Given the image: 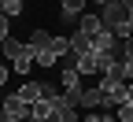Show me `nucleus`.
<instances>
[{
	"mask_svg": "<svg viewBox=\"0 0 133 122\" xmlns=\"http://www.w3.org/2000/svg\"><path fill=\"white\" fill-rule=\"evenodd\" d=\"M129 11L133 8H126L122 0H107L104 11H100V19H104V26L115 33V37H126L129 33Z\"/></svg>",
	"mask_w": 133,
	"mask_h": 122,
	"instance_id": "1",
	"label": "nucleus"
},
{
	"mask_svg": "<svg viewBox=\"0 0 133 122\" xmlns=\"http://www.w3.org/2000/svg\"><path fill=\"white\" fill-rule=\"evenodd\" d=\"M126 85L129 81H115L111 74L100 78L96 89H100V96H104V107H122V104H126Z\"/></svg>",
	"mask_w": 133,
	"mask_h": 122,
	"instance_id": "2",
	"label": "nucleus"
},
{
	"mask_svg": "<svg viewBox=\"0 0 133 122\" xmlns=\"http://www.w3.org/2000/svg\"><path fill=\"white\" fill-rule=\"evenodd\" d=\"M19 96H22L26 104H33V100H52L56 89H52L48 81H30V85H22V89H19Z\"/></svg>",
	"mask_w": 133,
	"mask_h": 122,
	"instance_id": "3",
	"label": "nucleus"
},
{
	"mask_svg": "<svg viewBox=\"0 0 133 122\" xmlns=\"http://www.w3.org/2000/svg\"><path fill=\"white\" fill-rule=\"evenodd\" d=\"M0 111H4L8 118H30V104H26L19 93H11V96L4 100V107H0Z\"/></svg>",
	"mask_w": 133,
	"mask_h": 122,
	"instance_id": "4",
	"label": "nucleus"
},
{
	"mask_svg": "<svg viewBox=\"0 0 133 122\" xmlns=\"http://www.w3.org/2000/svg\"><path fill=\"white\" fill-rule=\"evenodd\" d=\"M78 30L92 41L96 33H100V30H107V26H104V19H100V15H81V19H78Z\"/></svg>",
	"mask_w": 133,
	"mask_h": 122,
	"instance_id": "5",
	"label": "nucleus"
},
{
	"mask_svg": "<svg viewBox=\"0 0 133 122\" xmlns=\"http://www.w3.org/2000/svg\"><path fill=\"white\" fill-rule=\"evenodd\" d=\"M92 52H118V37H115L111 30H100L92 37Z\"/></svg>",
	"mask_w": 133,
	"mask_h": 122,
	"instance_id": "6",
	"label": "nucleus"
},
{
	"mask_svg": "<svg viewBox=\"0 0 133 122\" xmlns=\"http://www.w3.org/2000/svg\"><path fill=\"white\" fill-rule=\"evenodd\" d=\"M56 111H52V100H33L30 104V122H48Z\"/></svg>",
	"mask_w": 133,
	"mask_h": 122,
	"instance_id": "7",
	"label": "nucleus"
},
{
	"mask_svg": "<svg viewBox=\"0 0 133 122\" xmlns=\"http://www.w3.org/2000/svg\"><path fill=\"white\" fill-rule=\"evenodd\" d=\"M78 107H85V111H100V107H104V96H100V89H81Z\"/></svg>",
	"mask_w": 133,
	"mask_h": 122,
	"instance_id": "8",
	"label": "nucleus"
},
{
	"mask_svg": "<svg viewBox=\"0 0 133 122\" xmlns=\"http://www.w3.org/2000/svg\"><path fill=\"white\" fill-rule=\"evenodd\" d=\"M70 63H74V70H78V74H100V70H96V52H85V56H70Z\"/></svg>",
	"mask_w": 133,
	"mask_h": 122,
	"instance_id": "9",
	"label": "nucleus"
},
{
	"mask_svg": "<svg viewBox=\"0 0 133 122\" xmlns=\"http://www.w3.org/2000/svg\"><path fill=\"white\" fill-rule=\"evenodd\" d=\"M63 89H70V93L81 89V74L74 70V63H63Z\"/></svg>",
	"mask_w": 133,
	"mask_h": 122,
	"instance_id": "10",
	"label": "nucleus"
},
{
	"mask_svg": "<svg viewBox=\"0 0 133 122\" xmlns=\"http://www.w3.org/2000/svg\"><path fill=\"white\" fill-rule=\"evenodd\" d=\"M85 52H92V41L85 37V33H70V56H85Z\"/></svg>",
	"mask_w": 133,
	"mask_h": 122,
	"instance_id": "11",
	"label": "nucleus"
},
{
	"mask_svg": "<svg viewBox=\"0 0 133 122\" xmlns=\"http://www.w3.org/2000/svg\"><path fill=\"white\" fill-rule=\"evenodd\" d=\"M48 52H52L56 59L70 56V37H56V33H52V41H48Z\"/></svg>",
	"mask_w": 133,
	"mask_h": 122,
	"instance_id": "12",
	"label": "nucleus"
},
{
	"mask_svg": "<svg viewBox=\"0 0 133 122\" xmlns=\"http://www.w3.org/2000/svg\"><path fill=\"white\" fill-rule=\"evenodd\" d=\"M48 41H52V33H48V30H33V33H30V48H33V52H44Z\"/></svg>",
	"mask_w": 133,
	"mask_h": 122,
	"instance_id": "13",
	"label": "nucleus"
},
{
	"mask_svg": "<svg viewBox=\"0 0 133 122\" xmlns=\"http://www.w3.org/2000/svg\"><path fill=\"white\" fill-rule=\"evenodd\" d=\"M33 59H37V52H33V48L26 44V52H22V56H19V59H15L11 67H15V70H19V74H26V70H30V67H33Z\"/></svg>",
	"mask_w": 133,
	"mask_h": 122,
	"instance_id": "14",
	"label": "nucleus"
},
{
	"mask_svg": "<svg viewBox=\"0 0 133 122\" xmlns=\"http://www.w3.org/2000/svg\"><path fill=\"white\" fill-rule=\"evenodd\" d=\"M81 8H85V0H63V19H81L85 15Z\"/></svg>",
	"mask_w": 133,
	"mask_h": 122,
	"instance_id": "15",
	"label": "nucleus"
},
{
	"mask_svg": "<svg viewBox=\"0 0 133 122\" xmlns=\"http://www.w3.org/2000/svg\"><path fill=\"white\" fill-rule=\"evenodd\" d=\"M0 48H4V56H8L11 63H15V59H19V56H22V52H26V44H19V41H15V37H8V41H4V44H0Z\"/></svg>",
	"mask_w": 133,
	"mask_h": 122,
	"instance_id": "16",
	"label": "nucleus"
},
{
	"mask_svg": "<svg viewBox=\"0 0 133 122\" xmlns=\"http://www.w3.org/2000/svg\"><path fill=\"white\" fill-rule=\"evenodd\" d=\"M0 15H4V19L22 15V0H0Z\"/></svg>",
	"mask_w": 133,
	"mask_h": 122,
	"instance_id": "17",
	"label": "nucleus"
},
{
	"mask_svg": "<svg viewBox=\"0 0 133 122\" xmlns=\"http://www.w3.org/2000/svg\"><path fill=\"white\" fill-rule=\"evenodd\" d=\"M85 122H118V118L107 115V111H89V115H85Z\"/></svg>",
	"mask_w": 133,
	"mask_h": 122,
	"instance_id": "18",
	"label": "nucleus"
},
{
	"mask_svg": "<svg viewBox=\"0 0 133 122\" xmlns=\"http://www.w3.org/2000/svg\"><path fill=\"white\" fill-rule=\"evenodd\" d=\"M33 63H37V67H52V63H59V59H56L52 52L44 48V52H37V59H33Z\"/></svg>",
	"mask_w": 133,
	"mask_h": 122,
	"instance_id": "19",
	"label": "nucleus"
},
{
	"mask_svg": "<svg viewBox=\"0 0 133 122\" xmlns=\"http://www.w3.org/2000/svg\"><path fill=\"white\" fill-rule=\"evenodd\" d=\"M115 118H118V122H133V104H122V107H118V115H115Z\"/></svg>",
	"mask_w": 133,
	"mask_h": 122,
	"instance_id": "20",
	"label": "nucleus"
},
{
	"mask_svg": "<svg viewBox=\"0 0 133 122\" xmlns=\"http://www.w3.org/2000/svg\"><path fill=\"white\" fill-rule=\"evenodd\" d=\"M8 37H11V33H8V19H4V15H0V44H4Z\"/></svg>",
	"mask_w": 133,
	"mask_h": 122,
	"instance_id": "21",
	"label": "nucleus"
},
{
	"mask_svg": "<svg viewBox=\"0 0 133 122\" xmlns=\"http://www.w3.org/2000/svg\"><path fill=\"white\" fill-rule=\"evenodd\" d=\"M126 104H133V81L126 85Z\"/></svg>",
	"mask_w": 133,
	"mask_h": 122,
	"instance_id": "22",
	"label": "nucleus"
},
{
	"mask_svg": "<svg viewBox=\"0 0 133 122\" xmlns=\"http://www.w3.org/2000/svg\"><path fill=\"white\" fill-rule=\"evenodd\" d=\"M4 81H8V67L0 63V85H4Z\"/></svg>",
	"mask_w": 133,
	"mask_h": 122,
	"instance_id": "23",
	"label": "nucleus"
},
{
	"mask_svg": "<svg viewBox=\"0 0 133 122\" xmlns=\"http://www.w3.org/2000/svg\"><path fill=\"white\" fill-rule=\"evenodd\" d=\"M8 122H30V118H8Z\"/></svg>",
	"mask_w": 133,
	"mask_h": 122,
	"instance_id": "24",
	"label": "nucleus"
},
{
	"mask_svg": "<svg viewBox=\"0 0 133 122\" xmlns=\"http://www.w3.org/2000/svg\"><path fill=\"white\" fill-rule=\"evenodd\" d=\"M129 33H133V11H129Z\"/></svg>",
	"mask_w": 133,
	"mask_h": 122,
	"instance_id": "25",
	"label": "nucleus"
},
{
	"mask_svg": "<svg viewBox=\"0 0 133 122\" xmlns=\"http://www.w3.org/2000/svg\"><path fill=\"white\" fill-rule=\"evenodd\" d=\"M48 122H63V118H59V115H52V118H48Z\"/></svg>",
	"mask_w": 133,
	"mask_h": 122,
	"instance_id": "26",
	"label": "nucleus"
},
{
	"mask_svg": "<svg viewBox=\"0 0 133 122\" xmlns=\"http://www.w3.org/2000/svg\"><path fill=\"white\" fill-rule=\"evenodd\" d=\"M92 4H100V8H104V4H107V0H92Z\"/></svg>",
	"mask_w": 133,
	"mask_h": 122,
	"instance_id": "27",
	"label": "nucleus"
}]
</instances>
